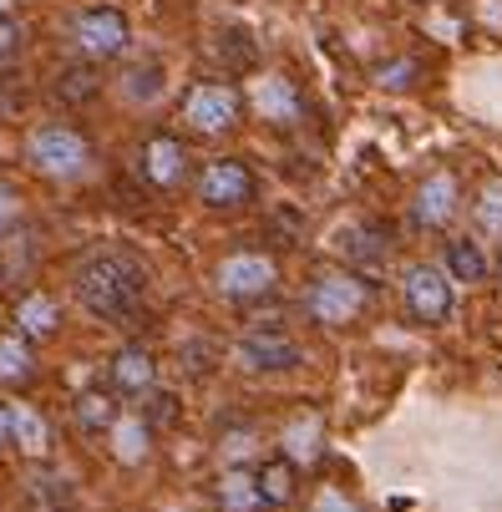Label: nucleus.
Here are the masks:
<instances>
[{"label":"nucleus","mask_w":502,"mask_h":512,"mask_svg":"<svg viewBox=\"0 0 502 512\" xmlns=\"http://www.w3.org/2000/svg\"><path fill=\"white\" fill-rule=\"evenodd\" d=\"M213 284H219V295L234 300V305H259V300H269L279 289V264L269 254H259V249H244V254H229L219 264Z\"/></svg>","instance_id":"nucleus-5"},{"label":"nucleus","mask_w":502,"mask_h":512,"mask_svg":"<svg viewBox=\"0 0 502 512\" xmlns=\"http://www.w3.org/2000/svg\"><path fill=\"white\" fill-rule=\"evenodd\" d=\"M127 41H132V21L117 6H92L71 21V46H77L82 61H112L127 51Z\"/></svg>","instance_id":"nucleus-7"},{"label":"nucleus","mask_w":502,"mask_h":512,"mask_svg":"<svg viewBox=\"0 0 502 512\" xmlns=\"http://www.w3.org/2000/svg\"><path fill=\"white\" fill-rule=\"evenodd\" d=\"M254 492L264 507H290L300 497V467L290 457H269L259 472H254Z\"/></svg>","instance_id":"nucleus-15"},{"label":"nucleus","mask_w":502,"mask_h":512,"mask_svg":"<svg viewBox=\"0 0 502 512\" xmlns=\"http://www.w3.org/2000/svg\"><path fill=\"white\" fill-rule=\"evenodd\" d=\"M112 401H117L112 391H82L77 406H71V416H77V426H82L87 436H97V431H107V426L117 421V406H112Z\"/></svg>","instance_id":"nucleus-21"},{"label":"nucleus","mask_w":502,"mask_h":512,"mask_svg":"<svg viewBox=\"0 0 502 512\" xmlns=\"http://www.w3.org/2000/svg\"><path fill=\"white\" fill-rule=\"evenodd\" d=\"M16 330H21V340H31V345L56 340V330H61V310H56V300L41 295V289L21 295V300H16Z\"/></svg>","instance_id":"nucleus-14"},{"label":"nucleus","mask_w":502,"mask_h":512,"mask_svg":"<svg viewBox=\"0 0 502 512\" xmlns=\"http://www.w3.org/2000/svg\"><path fill=\"white\" fill-rule=\"evenodd\" d=\"M142 178H148L153 188H178L188 178V148H183V137L153 132L148 142H142Z\"/></svg>","instance_id":"nucleus-12"},{"label":"nucleus","mask_w":502,"mask_h":512,"mask_svg":"<svg viewBox=\"0 0 502 512\" xmlns=\"http://www.w3.org/2000/svg\"><path fill=\"white\" fill-rule=\"evenodd\" d=\"M11 447H21L26 457L51 452V421L36 406H11Z\"/></svg>","instance_id":"nucleus-17"},{"label":"nucleus","mask_w":502,"mask_h":512,"mask_svg":"<svg viewBox=\"0 0 502 512\" xmlns=\"http://www.w3.org/2000/svg\"><path fill=\"white\" fill-rule=\"evenodd\" d=\"M31 376H36L31 340H21V335H0V386H26Z\"/></svg>","instance_id":"nucleus-19"},{"label":"nucleus","mask_w":502,"mask_h":512,"mask_svg":"<svg viewBox=\"0 0 502 512\" xmlns=\"http://www.w3.org/2000/svg\"><path fill=\"white\" fill-rule=\"evenodd\" d=\"M254 112H259L264 122H274V127L300 122V112H305L300 87L284 82V77H259V82H254Z\"/></svg>","instance_id":"nucleus-13"},{"label":"nucleus","mask_w":502,"mask_h":512,"mask_svg":"<svg viewBox=\"0 0 502 512\" xmlns=\"http://www.w3.org/2000/svg\"><path fill=\"white\" fill-rule=\"evenodd\" d=\"M492 269H497V279H502V244H497V259H492Z\"/></svg>","instance_id":"nucleus-34"},{"label":"nucleus","mask_w":502,"mask_h":512,"mask_svg":"<svg viewBox=\"0 0 502 512\" xmlns=\"http://www.w3.org/2000/svg\"><path fill=\"white\" fill-rule=\"evenodd\" d=\"M142 295H148V269H142L132 254H92L77 269V300L87 315L97 320H132Z\"/></svg>","instance_id":"nucleus-1"},{"label":"nucleus","mask_w":502,"mask_h":512,"mask_svg":"<svg viewBox=\"0 0 502 512\" xmlns=\"http://www.w3.org/2000/svg\"><path fill=\"white\" fill-rule=\"evenodd\" d=\"M401 295H406V315L416 325H447L457 310V289L442 264H411L401 279Z\"/></svg>","instance_id":"nucleus-4"},{"label":"nucleus","mask_w":502,"mask_h":512,"mask_svg":"<svg viewBox=\"0 0 502 512\" xmlns=\"http://www.w3.org/2000/svg\"><path fill=\"white\" fill-rule=\"evenodd\" d=\"M219 507L224 512H259L264 502H259V492H254V477H224L219 482Z\"/></svg>","instance_id":"nucleus-23"},{"label":"nucleus","mask_w":502,"mask_h":512,"mask_svg":"<svg viewBox=\"0 0 502 512\" xmlns=\"http://www.w3.org/2000/svg\"><path fill=\"white\" fill-rule=\"evenodd\" d=\"M457 213H462V188L452 173H432L411 198V218L421 229H447Z\"/></svg>","instance_id":"nucleus-10"},{"label":"nucleus","mask_w":502,"mask_h":512,"mask_svg":"<svg viewBox=\"0 0 502 512\" xmlns=\"http://www.w3.org/2000/svg\"><path fill=\"white\" fill-rule=\"evenodd\" d=\"M477 224L502 239V178L482 183V193H477Z\"/></svg>","instance_id":"nucleus-24"},{"label":"nucleus","mask_w":502,"mask_h":512,"mask_svg":"<svg viewBox=\"0 0 502 512\" xmlns=\"http://www.w3.org/2000/svg\"><path fill=\"white\" fill-rule=\"evenodd\" d=\"M16 11V0H0V16H11Z\"/></svg>","instance_id":"nucleus-33"},{"label":"nucleus","mask_w":502,"mask_h":512,"mask_svg":"<svg viewBox=\"0 0 502 512\" xmlns=\"http://www.w3.org/2000/svg\"><path fill=\"white\" fill-rule=\"evenodd\" d=\"M315 512H361V507H355L345 492H335V487H325L320 497H315Z\"/></svg>","instance_id":"nucleus-30"},{"label":"nucleus","mask_w":502,"mask_h":512,"mask_svg":"<svg viewBox=\"0 0 502 512\" xmlns=\"http://www.w3.org/2000/svg\"><path fill=\"white\" fill-rule=\"evenodd\" d=\"M0 447H11V401L0 396Z\"/></svg>","instance_id":"nucleus-32"},{"label":"nucleus","mask_w":502,"mask_h":512,"mask_svg":"<svg viewBox=\"0 0 502 512\" xmlns=\"http://www.w3.org/2000/svg\"><path fill=\"white\" fill-rule=\"evenodd\" d=\"M21 56V26L11 16H0V66H11Z\"/></svg>","instance_id":"nucleus-29"},{"label":"nucleus","mask_w":502,"mask_h":512,"mask_svg":"<svg viewBox=\"0 0 502 512\" xmlns=\"http://www.w3.org/2000/svg\"><path fill=\"white\" fill-rule=\"evenodd\" d=\"M239 360H244V371H259V376L295 371V365H300V345H295V335H284L279 325H254L244 335V345H239Z\"/></svg>","instance_id":"nucleus-9"},{"label":"nucleus","mask_w":502,"mask_h":512,"mask_svg":"<svg viewBox=\"0 0 502 512\" xmlns=\"http://www.w3.org/2000/svg\"><path fill=\"white\" fill-rule=\"evenodd\" d=\"M153 381H158V360L148 345H122L107 360V391L112 396H148Z\"/></svg>","instance_id":"nucleus-11"},{"label":"nucleus","mask_w":502,"mask_h":512,"mask_svg":"<svg viewBox=\"0 0 502 512\" xmlns=\"http://www.w3.org/2000/svg\"><path fill=\"white\" fill-rule=\"evenodd\" d=\"M239 117H244V97L229 82H198L183 97V122L198 137H224V132L239 127Z\"/></svg>","instance_id":"nucleus-6"},{"label":"nucleus","mask_w":502,"mask_h":512,"mask_svg":"<svg viewBox=\"0 0 502 512\" xmlns=\"http://www.w3.org/2000/svg\"><path fill=\"white\" fill-rule=\"evenodd\" d=\"M477 16H482V26L502 31V0H477Z\"/></svg>","instance_id":"nucleus-31"},{"label":"nucleus","mask_w":502,"mask_h":512,"mask_svg":"<svg viewBox=\"0 0 502 512\" xmlns=\"http://www.w3.org/2000/svg\"><path fill=\"white\" fill-rule=\"evenodd\" d=\"M320 442H325L320 416H300V421L284 426V457H290L295 467H300V462H315V457H320Z\"/></svg>","instance_id":"nucleus-20"},{"label":"nucleus","mask_w":502,"mask_h":512,"mask_svg":"<svg viewBox=\"0 0 502 512\" xmlns=\"http://www.w3.org/2000/svg\"><path fill=\"white\" fill-rule=\"evenodd\" d=\"M107 436H112V457H117L122 467L148 462V447H153V426L142 421V416H117V421L107 426Z\"/></svg>","instance_id":"nucleus-16"},{"label":"nucleus","mask_w":502,"mask_h":512,"mask_svg":"<svg viewBox=\"0 0 502 512\" xmlns=\"http://www.w3.org/2000/svg\"><path fill=\"white\" fill-rule=\"evenodd\" d=\"M198 203L203 208H219V213H229V208H244V203H254V168L244 163V158H213L203 173H198Z\"/></svg>","instance_id":"nucleus-8"},{"label":"nucleus","mask_w":502,"mask_h":512,"mask_svg":"<svg viewBox=\"0 0 502 512\" xmlns=\"http://www.w3.org/2000/svg\"><path fill=\"white\" fill-rule=\"evenodd\" d=\"M26 158L41 178H82L92 163H97V148H92V137H82L77 127H66V122H46L31 132L26 142Z\"/></svg>","instance_id":"nucleus-3"},{"label":"nucleus","mask_w":502,"mask_h":512,"mask_svg":"<svg viewBox=\"0 0 502 512\" xmlns=\"http://www.w3.org/2000/svg\"><path fill=\"white\" fill-rule=\"evenodd\" d=\"M158 92H163V66H158V61L137 66L132 77H127V97H132V102H153Z\"/></svg>","instance_id":"nucleus-25"},{"label":"nucleus","mask_w":502,"mask_h":512,"mask_svg":"<svg viewBox=\"0 0 502 512\" xmlns=\"http://www.w3.org/2000/svg\"><path fill=\"white\" fill-rule=\"evenodd\" d=\"M447 274H452V284H482V279L492 274V264H487L482 244L452 239V244H447Z\"/></svg>","instance_id":"nucleus-18"},{"label":"nucleus","mask_w":502,"mask_h":512,"mask_svg":"<svg viewBox=\"0 0 502 512\" xmlns=\"http://www.w3.org/2000/svg\"><path fill=\"white\" fill-rule=\"evenodd\" d=\"M371 305V284L361 274H345V269H320L305 289V315L325 330H345L366 315Z\"/></svg>","instance_id":"nucleus-2"},{"label":"nucleus","mask_w":502,"mask_h":512,"mask_svg":"<svg viewBox=\"0 0 502 512\" xmlns=\"http://www.w3.org/2000/svg\"><path fill=\"white\" fill-rule=\"evenodd\" d=\"M97 92H102L97 61H87V66H66L61 77H56V97H61V102H71V107H77V102H92Z\"/></svg>","instance_id":"nucleus-22"},{"label":"nucleus","mask_w":502,"mask_h":512,"mask_svg":"<svg viewBox=\"0 0 502 512\" xmlns=\"http://www.w3.org/2000/svg\"><path fill=\"white\" fill-rule=\"evenodd\" d=\"M142 421H148L153 431L158 426H173L178 421V396L173 391H148V411H142Z\"/></svg>","instance_id":"nucleus-26"},{"label":"nucleus","mask_w":502,"mask_h":512,"mask_svg":"<svg viewBox=\"0 0 502 512\" xmlns=\"http://www.w3.org/2000/svg\"><path fill=\"white\" fill-rule=\"evenodd\" d=\"M16 224H21V193L11 183H0V244L16 234Z\"/></svg>","instance_id":"nucleus-28"},{"label":"nucleus","mask_w":502,"mask_h":512,"mask_svg":"<svg viewBox=\"0 0 502 512\" xmlns=\"http://www.w3.org/2000/svg\"><path fill=\"white\" fill-rule=\"evenodd\" d=\"M416 71H421L416 61H386V66L376 71V82H381L386 92H406V87L416 82Z\"/></svg>","instance_id":"nucleus-27"}]
</instances>
